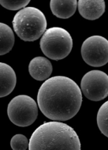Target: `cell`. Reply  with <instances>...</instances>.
I'll return each mask as SVG.
<instances>
[{
    "label": "cell",
    "mask_w": 108,
    "mask_h": 150,
    "mask_svg": "<svg viewBox=\"0 0 108 150\" xmlns=\"http://www.w3.org/2000/svg\"><path fill=\"white\" fill-rule=\"evenodd\" d=\"M14 34L7 25L0 22V55L9 53L14 44Z\"/></svg>",
    "instance_id": "12"
},
{
    "label": "cell",
    "mask_w": 108,
    "mask_h": 150,
    "mask_svg": "<svg viewBox=\"0 0 108 150\" xmlns=\"http://www.w3.org/2000/svg\"><path fill=\"white\" fill-rule=\"evenodd\" d=\"M37 103L42 113L49 119L66 121L78 113L82 104V93L71 78L55 76L42 84L38 91Z\"/></svg>",
    "instance_id": "1"
},
{
    "label": "cell",
    "mask_w": 108,
    "mask_h": 150,
    "mask_svg": "<svg viewBox=\"0 0 108 150\" xmlns=\"http://www.w3.org/2000/svg\"><path fill=\"white\" fill-rule=\"evenodd\" d=\"M7 115L13 124L20 127L31 126L38 116L36 101L27 95L15 96L8 104Z\"/></svg>",
    "instance_id": "5"
},
{
    "label": "cell",
    "mask_w": 108,
    "mask_h": 150,
    "mask_svg": "<svg viewBox=\"0 0 108 150\" xmlns=\"http://www.w3.org/2000/svg\"><path fill=\"white\" fill-rule=\"evenodd\" d=\"M40 45L45 56L58 61L70 54L73 48V39L66 29L52 27L45 31L40 39Z\"/></svg>",
    "instance_id": "4"
},
{
    "label": "cell",
    "mask_w": 108,
    "mask_h": 150,
    "mask_svg": "<svg viewBox=\"0 0 108 150\" xmlns=\"http://www.w3.org/2000/svg\"><path fill=\"white\" fill-rule=\"evenodd\" d=\"M28 150H80V138L69 125L62 122H47L32 133Z\"/></svg>",
    "instance_id": "2"
},
{
    "label": "cell",
    "mask_w": 108,
    "mask_h": 150,
    "mask_svg": "<svg viewBox=\"0 0 108 150\" xmlns=\"http://www.w3.org/2000/svg\"><path fill=\"white\" fill-rule=\"evenodd\" d=\"M18 37L24 41H35L46 31L47 19L41 11L35 7H25L16 13L12 21Z\"/></svg>",
    "instance_id": "3"
},
{
    "label": "cell",
    "mask_w": 108,
    "mask_h": 150,
    "mask_svg": "<svg viewBox=\"0 0 108 150\" xmlns=\"http://www.w3.org/2000/svg\"><path fill=\"white\" fill-rule=\"evenodd\" d=\"M50 7L52 13L57 18L67 19L72 17L77 7V0H52Z\"/></svg>",
    "instance_id": "11"
},
{
    "label": "cell",
    "mask_w": 108,
    "mask_h": 150,
    "mask_svg": "<svg viewBox=\"0 0 108 150\" xmlns=\"http://www.w3.org/2000/svg\"><path fill=\"white\" fill-rule=\"evenodd\" d=\"M80 90L90 100H103L108 96V75L101 70L86 73L81 79Z\"/></svg>",
    "instance_id": "7"
},
{
    "label": "cell",
    "mask_w": 108,
    "mask_h": 150,
    "mask_svg": "<svg viewBox=\"0 0 108 150\" xmlns=\"http://www.w3.org/2000/svg\"><path fill=\"white\" fill-rule=\"evenodd\" d=\"M17 77L11 66L0 62V98L8 96L14 89Z\"/></svg>",
    "instance_id": "10"
},
{
    "label": "cell",
    "mask_w": 108,
    "mask_h": 150,
    "mask_svg": "<svg viewBox=\"0 0 108 150\" xmlns=\"http://www.w3.org/2000/svg\"><path fill=\"white\" fill-rule=\"evenodd\" d=\"M79 13L87 20H96L105 12V1L103 0H79L77 1Z\"/></svg>",
    "instance_id": "8"
},
{
    "label": "cell",
    "mask_w": 108,
    "mask_h": 150,
    "mask_svg": "<svg viewBox=\"0 0 108 150\" xmlns=\"http://www.w3.org/2000/svg\"><path fill=\"white\" fill-rule=\"evenodd\" d=\"M28 144V138L23 134L14 135L11 140V146L13 150H26Z\"/></svg>",
    "instance_id": "15"
},
{
    "label": "cell",
    "mask_w": 108,
    "mask_h": 150,
    "mask_svg": "<svg viewBox=\"0 0 108 150\" xmlns=\"http://www.w3.org/2000/svg\"><path fill=\"white\" fill-rule=\"evenodd\" d=\"M30 0H0V4L10 11H18L25 8Z\"/></svg>",
    "instance_id": "14"
},
{
    "label": "cell",
    "mask_w": 108,
    "mask_h": 150,
    "mask_svg": "<svg viewBox=\"0 0 108 150\" xmlns=\"http://www.w3.org/2000/svg\"><path fill=\"white\" fill-rule=\"evenodd\" d=\"M97 125L100 132L108 137V100L103 103L98 111Z\"/></svg>",
    "instance_id": "13"
},
{
    "label": "cell",
    "mask_w": 108,
    "mask_h": 150,
    "mask_svg": "<svg viewBox=\"0 0 108 150\" xmlns=\"http://www.w3.org/2000/svg\"><path fill=\"white\" fill-rule=\"evenodd\" d=\"M52 65L47 58L38 56L32 59L28 65V72L36 81H46L52 75Z\"/></svg>",
    "instance_id": "9"
},
{
    "label": "cell",
    "mask_w": 108,
    "mask_h": 150,
    "mask_svg": "<svg viewBox=\"0 0 108 150\" xmlns=\"http://www.w3.org/2000/svg\"><path fill=\"white\" fill-rule=\"evenodd\" d=\"M81 56L91 67H103L108 62V40L101 36L88 37L83 42Z\"/></svg>",
    "instance_id": "6"
}]
</instances>
